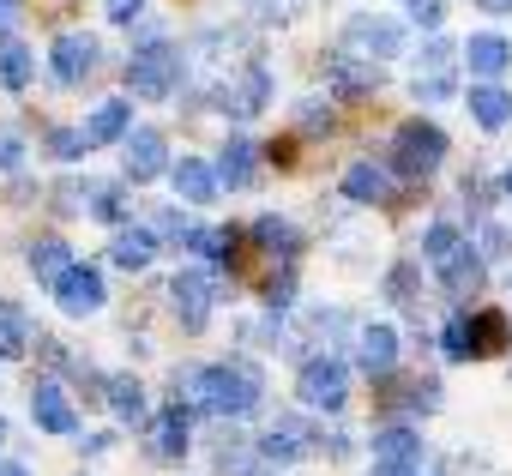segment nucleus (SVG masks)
<instances>
[{
	"mask_svg": "<svg viewBox=\"0 0 512 476\" xmlns=\"http://www.w3.org/2000/svg\"><path fill=\"white\" fill-rule=\"evenodd\" d=\"M175 398L199 404V410H217V416H247V410H260L266 380L253 362H211V368L175 374Z\"/></svg>",
	"mask_w": 512,
	"mask_h": 476,
	"instance_id": "obj_1",
	"label": "nucleus"
},
{
	"mask_svg": "<svg viewBox=\"0 0 512 476\" xmlns=\"http://www.w3.org/2000/svg\"><path fill=\"white\" fill-rule=\"evenodd\" d=\"M175 79H181V49H175L169 37L133 49V61H127V91H133V97H169Z\"/></svg>",
	"mask_w": 512,
	"mask_h": 476,
	"instance_id": "obj_2",
	"label": "nucleus"
},
{
	"mask_svg": "<svg viewBox=\"0 0 512 476\" xmlns=\"http://www.w3.org/2000/svg\"><path fill=\"white\" fill-rule=\"evenodd\" d=\"M440 157H446V133H440L434 121H404V127H398V139H392V169H398V175L422 181V175L440 169Z\"/></svg>",
	"mask_w": 512,
	"mask_h": 476,
	"instance_id": "obj_3",
	"label": "nucleus"
},
{
	"mask_svg": "<svg viewBox=\"0 0 512 476\" xmlns=\"http://www.w3.org/2000/svg\"><path fill=\"white\" fill-rule=\"evenodd\" d=\"M344 49L362 55V61H392V55L404 49V25L386 19V13H356V19L344 25Z\"/></svg>",
	"mask_w": 512,
	"mask_h": 476,
	"instance_id": "obj_4",
	"label": "nucleus"
},
{
	"mask_svg": "<svg viewBox=\"0 0 512 476\" xmlns=\"http://www.w3.org/2000/svg\"><path fill=\"white\" fill-rule=\"evenodd\" d=\"M296 392H302L308 410H326V416H332V410H344V398H350V374H344L338 356H314V362H302Z\"/></svg>",
	"mask_w": 512,
	"mask_h": 476,
	"instance_id": "obj_5",
	"label": "nucleus"
},
{
	"mask_svg": "<svg viewBox=\"0 0 512 476\" xmlns=\"http://www.w3.org/2000/svg\"><path fill=\"white\" fill-rule=\"evenodd\" d=\"M169 302H175V320H181V332H205V320H211V302H217V278H211V272H175V284H169Z\"/></svg>",
	"mask_w": 512,
	"mask_h": 476,
	"instance_id": "obj_6",
	"label": "nucleus"
},
{
	"mask_svg": "<svg viewBox=\"0 0 512 476\" xmlns=\"http://www.w3.org/2000/svg\"><path fill=\"white\" fill-rule=\"evenodd\" d=\"M91 67H97V37H85V31H61L55 49H49V73H55V85H79V79H91Z\"/></svg>",
	"mask_w": 512,
	"mask_h": 476,
	"instance_id": "obj_7",
	"label": "nucleus"
},
{
	"mask_svg": "<svg viewBox=\"0 0 512 476\" xmlns=\"http://www.w3.org/2000/svg\"><path fill=\"white\" fill-rule=\"evenodd\" d=\"M121 151H127V181H151V175L169 169V145H163L157 127H133V133L121 139Z\"/></svg>",
	"mask_w": 512,
	"mask_h": 476,
	"instance_id": "obj_8",
	"label": "nucleus"
},
{
	"mask_svg": "<svg viewBox=\"0 0 512 476\" xmlns=\"http://www.w3.org/2000/svg\"><path fill=\"white\" fill-rule=\"evenodd\" d=\"M422 103H440V97H452V43H428L422 49V61H416V85H410Z\"/></svg>",
	"mask_w": 512,
	"mask_h": 476,
	"instance_id": "obj_9",
	"label": "nucleus"
},
{
	"mask_svg": "<svg viewBox=\"0 0 512 476\" xmlns=\"http://www.w3.org/2000/svg\"><path fill=\"white\" fill-rule=\"evenodd\" d=\"M55 302H61V314H73V320L97 314V308H103V278H97V266H73V272L55 284Z\"/></svg>",
	"mask_w": 512,
	"mask_h": 476,
	"instance_id": "obj_10",
	"label": "nucleus"
},
{
	"mask_svg": "<svg viewBox=\"0 0 512 476\" xmlns=\"http://www.w3.org/2000/svg\"><path fill=\"white\" fill-rule=\"evenodd\" d=\"M31 416H37V428H49V434H73V428H79L73 398H67L55 380H37V386H31Z\"/></svg>",
	"mask_w": 512,
	"mask_h": 476,
	"instance_id": "obj_11",
	"label": "nucleus"
},
{
	"mask_svg": "<svg viewBox=\"0 0 512 476\" xmlns=\"http://www.w3.org/2000/svg\"><path fill=\"white\" fill-rule=\"evenodd\" d=\"M440 284H446V296H452V302L476 296V290H482V254L458 242V248H452V254L440 260Z\"/></svg>",
	"mask_w": 512,
	"mask_h": 476,
	"instance_id": "obj_12",
	"label": "nucleus"
},
{
	"mask_svg": "<svg viewBox=\"0 0 512 476\" xmlns=\"http://www.w3.org/2000/svg\"><path fill=\"white\" fill-rule=\"evenodd\" d=\"M464 67H470V73H482V79H500V73L512 67V43H506V37H494V31H476V37L464 43Z\"/></svg>",
	"mask_w": 512,
	"mask_h": 476,
	"instance_id": "obj_13",
	"label": "nucleus"
},
{
	"mask_svg": "<svg viewBox=\"0 0 512 476\" xmlns=\"http://www.w3.org/2000/svg\"><path fill=\"white\" fill-rule=\"evenodd\" d=\"M169 175H175V193H181L187 205H211V199H217V187H223V181H217V169H211V163H199V157H181Z\"/></svg>",
	"mask_w": 512,
	"mask_h": 476,
	"instance_id": "obj_14",
	"label": "nucleus"
},
{
	"mask_svg": "<svg viewBox=\"0 0 512 476\" xmlns=\"http://www.w3.org/2000/svg\"><path fill=\"white\" fill-rule=\"evenodd\" d=\"M356 356H362V368H368L374 380H386V374L398 368V332H392V326H368L362 344H356Z\"/></svg>",
	"mask_w": 512,
	"mask_h": 476,
	"instance_id": "obj_15",
	"label": "nucleus"
},
{
	"mask_svg": "<svg viewBox=\"0 0 512 476\" xmlns=\"http://www.w3.org/2000/svg\"><path fill=\"white\" fill-rule=\"evenodd\" d=\"M187 452V410L175 404V410H163L157 422H151V458L157 464H175Z\"/></svg>",
	"mask_w": 512,
	"mask_h": 476,
	"instance_id": "obj_16",
	"label": "nucleus"
},
{
	"mask_svg": "<svg viewBox=\"0 0 512 476\" xmlns=\"http://www.w3.org/2000/svg\"><path fill=\"white\" fill-rule=\"evenodd\" d=\"M470 115H476V127H488V133H500L506 121H512V97L488 79V85H470Z\"/></svg>",
	"mask_w": 512,
	"mask_h": 476,
	"instance_id": "obj_17",
	"label": "nucleus"
},
{
	"mask_svg": "<svg viewBox=\"0 0 512 476\" xmlns=\"http://www.w3.org/2000/svg\"><path fill=\"white\" fill-rule=\"evenodd\" d=\"M127 121H133V109H127L121 97L97 103V109H91V121H85V145H109V139H127Z\"/></svg>",
	"mask_w": 512,
	"mask_h": 476,
	"instance_id": "obj_18",
	"label": "nucleus"
},
{
	"mask_svg": "<svg viewBox=\"0 0 512 476\" xmlns=\"http://www.w3.org/2000/svg\"><path fill=\"white\" fill-rule=\"evenodd\" d=\"M344 193L362 199V205H380V199H392V175L380 163H350L344 169Z\"/></svg>",
	"mask_w": 512,
	"mask_h": 476,
	"instance_id": "obj_19",
	"label": "nucleus"
},
{
	"mask_svg": "<svg viewBox=\"0 0 512 476\" xmlns=\"http://www.w3.org/2000/svg\"><path fill=\"white\" fill-rule=\"evenodd\" d=\"M374 458H380V464H392V470H416L422 440H416L410 428H380V434H374Z\"/></svg>",
	"mask_w": 512,
	"mask_h": 476,
	"instance_id": "obj_20",
	"label": "nucleus"
},
{
	"mask_svg": "<svg viewBox=\"0 0 512 476\" xmlns=\"http://www.w3.org/2000/svg\"><path fill=\"white\" fill-rule=\"evenodd\" d=\"M253 163H260V151H253L247 139H229L223 157H217V181H223V187H253V175H260Z\"/></svg>",
	"mask_w": 512,
	"mask_h": 476,
	"instance_id": "obj_21",
	"label": "nucleus"
},
{
	"mask_svg": "<svg viewBox=\"0 0 512 476\" xmlns=\"http://www.w3.org/2000/svg\"><path fill=\"white\" fill-rule=\"evenodd\" d=\"M67 272H73V254H67V242H55V235H43V242L31 248V278L55 290V284L67 278Z\"/></svg>",
	"mask_w": 512,
	"mask_h": 476,
	"instance_id": "obj_22",
	"label": "nucleus"
},
{
	"mask_svg": "<svg viewBox=\"0 0 512 476\" xmlns=\"http://www.w3.org/2000/svg\"><path fill=\"white\" fill-rule=\"evenodd\" d=\"M109 254H115V266H121V272H145V266H151V254H157V229H121Z\"/></svg>",
	"mask_w": 512,
	"mask_h": 476,
	"instance_id": "obj_23",
	"label": "nucleus"
},
{
	"mask_svg": "<svg viewBox=\"0 0 512 476\" xmlns=\"http://www.w3.org/2000/svg\"><path fill=\"white\" fill-rule=\"evenodd\" d=\"M308 440H314V434H308L302 422H290V416H284L278 428H266V440H260V452H266L272 464H290V458H302V452H308Z\"/></svg>",
	"mask_w": 512,
	"mask_h": 476,
	"instance_id": "obj_24",
	"label": "nucleus"
},
{
	"mask_svg": "<svg viewBox=\"0 0 512 476\" xmlns=\"http://www.w3.org/2000/svg\"><path fill=\"white\" fill-rule=\"evenodd\" d=\"M31 350V320H25V308L19 302H0V362H13V356H25Z\"/></svg>",
	"mask_w": 512,
	"mask_h": 476,
	"instance_id": "obj_25",
	"label": "nucleus"
},
{
	"mask_svg": "<svg viewBox=\"0 0 512 476\" xmlns=\"http://www.w3.org/2000/svg\"><path fill=\"white\" fill-rule=\"evenodd\" d=\"M266 91H272L266 67H247V73H241V85H235V91H223V103H229L235 115H260V109H266Z\"/></svg>",
	"mask_w": 512,
	"mask_h": 476,
	"instance_id": "obj_26",
	"label": "nucleus"
},
{
	"mask_svg": "<svg viewBox=\"0 0 512 476\" xmlns=\"http://www.w3.org/2000/svg\"><path fill=\"white\" fill-rule=\"evenodd\" d=\"M103 392H109V410H115L121 422H145V386H139L133 374H115Z\"/></svg>",
	"mask_w": 512,
	"mask_h": 476,
	"instance_id": "obj_27",
	"label": "nucleus"
},
{
	"mask_svg": "<svg viewBox=\"0 0 512 476\" xmlns=\"http://www.w3.org/2000/svg\"><path fill=\"white\" fill-rule=\"evenodd\" d=\"M0 85H7V91H25L31 85V49L19 37L0 43Z\"/></svg>",
	"mask_w": 512,
	"mask_h": 476,
	"instance_id": "obj_28",
	"label": "nucleus"
},
{
	"mask_svg": "<svg viewBox=\"0 0 512 476\" xmlns=\"http://www.w3.org/2000/svg\"><path fill=\"white\" fill-rule=\"evenodd\" d=\"M506 344V320L500 314H476L470 320V356H494Z\"/></svg>",
	"mask_w": 512,
	"mask_h": 476,
	"instance_id": "obj_29",
	"label": "nucleus"
},
{
	"mask_svg": "<svg viewBox=\"0 0 512 476\" xmlns=\"http://www.w3.org/2000/svg\"><path fill=\"white\" fill-rule=\"evenodd\" d=\"M253 242L272 248V254H296V229L284 217H260V223H253Z\"/></svg>",
	"mask_w": 512,
	"mask_h": 476,
	"instance_id": "obj_30",
	"label": "nucleus"
},
{
	"mask_svg": "<svg viewBox=\"0 0 512 476\" xmlns=\"http://www.w3.org/2000/svg\"><path fill=\"white\" fill-rule=\"evenodd\" d=\"M452 248H458V229H452V223H434V229L422 235V254H428L434 266H440V260H446Z\"/></svg>",
	"mask_w": 512,
	"mask_h": 476,
	"instance_id": "obj_31",
	"label": "nucleus"
},
{
	"mask_svg": "<svg viewBox=\"0 0 512 476\" xmlns=\"http://www.w3.org/2000/svg\"><path fill=\"white\" fill-rule=\"evenodd\" d=\"M386 296H392V302H404V308H416V266H410V260H404V266H392Z\"/></svg>",
	"mask_w": 512,
	"mask_h": 476,
	"instance_id": "obj_32",
	"label": "nucleus"
},
{
	"mask_svg": "<svg viewBox=\"0 0 512 476\" xmlns=\"http://www.w3.org/2000/svg\"><path fill=\"white\" fill-rule=\"evenodd\" d=\"M440 350H446L452 362H464V356H470V320H464V314H458V320L440 332Z\"/></svg>",
	"mask_w": 512,
	"mask_h": 476,
	"instance_id": "obj_33",
	"label": "nucleus"
},
{
	"mask_svg": "<svg viewBox=\"0 0 512 476\" xmlns=\"http://www.w3.org/2000/svg\"><path fill=\"white\" fill-rule=\"evenodd\" d=\"M49 151H55L61 163H73V157H79V151H91V145H85V133H67V127H55V133H49Z\"/></svg>",
	"mask_w": 512,
	"mask_h": 476,
	"instance_id": "obj_34",
	"label": "nucleus"
},
{
	"mask_svg": "<svg viewBox=\"0 0 512 476\" xmlns=\"http://www.w3.org/2000/svg\"><path fill=\"white\" fill-rule=\"evenodd\" d=\"M85 199H91L97 217H109V223L121 217V193H115V187H85Z\"/></svg>",
	"mask_w": 512,
	"mask_h": 476,
	"instance_id": "obj_35",
	"label": "nucleus"
},
{
	"mask_svg": "<svg viewBox=\"0 0 512 476\" xmlns=\"http://www.w3.org/2000/svg\"><path fill=\"white\" fill-rule=\"evenodd\" d=\"M404 7H410V19H416L422 31H434V25H440V13H446V0H404Z\"/></svg>",
	"mask_w": 512,
	"mask_h": 476,
	"instance_id": "obj_36",
	"label": "nucleus"
},
{
	"mask_svg": "<svg viewBox=\"0 0 512 476\" xmlns=\"http://www.w3.org/2000/svg\"><path fill=\"white\" fill-rule=\"evenodd\" d=\"M302 133H332V109H320V103H302Z\"/></svg>",
	"mask_w": 512,
	"mask_h": 476,
	"instance_id": "obj_37",
	"label": "nucleus"
},
{
	"mask_svg": "<svg viewBox=\"0 0 512 476\" xmlns=\"http://www.w3.org/2000/svg\"><path fill=\"white\" fill-rule=\"evenodd\" d=\"M139 13H145V0H109V19L115 25H133Z\"/></svg>",
	"mask_w": 512,
	"mask_h": 476,
	"instance_id": "obj_38",
	"label": "nucleus"
},
{
	"mask_svg": "<svg viewBox=\"0 0 512 476\" xmlns=\"http://www.w3.org/2000/svg\"><path fill=\"white\" fill-rule=\"evenodd\" d=\"M13 25H19V0H0V43L13 37Z\"/></svg>",
	"mask_w": 512,
	"mask_h": 476,
	"instance_id": "obj_39",
	"label": "nucleus"
},
{
	"mask_svg": "<svg viewBox=\"0 0 512 476\" xmlns=\"http://www.w3.org/2000/svg\"><path fill=\"white\" fill-rule=\"evenodd\" d=\"M0 163L19 169V163H25V145H19V139H7V145H0Z\"/></svg>",
	"mask_w": 512,
	"mask_h": 476,
	"instance_id": "obj_40",
	"label": "nucleus"
},
{
	"mask_svg": "<svg viewBox=\"0 0 512 476\" xmlns=\"http://www.w3.org/2000/svg\"><path fill=\"white\" fill-rule=\"evenodd\" d=\"M482 13H512V0H476Z\"/></svg>",
	"mask_w": 512,
	"mask_h": 476,
	"instance_id": "obj_41",
	"label": "nucleus"
},
{
	"mask_svg": "<svg viewBox=\"0 0 512 476\" xmlns=\"http://www.w3.org/2000/svg\"><path fill=\"white\" fill-rule=\"evenodd\" d=\"M368 476H410V470H392V464H380V470H368Z\"/></svg>",
	"mask_w": 512,
	"mask_h": 476,
	"instance_id": "obj_42",
	"label": "nucleus"
},
{
	"mask_svg": "<svg viewBox=\"0 0 512 476\" xmlns=\"http://www.w3.org/2000/svg\"><path fill=\"white\" fill-rule=\"evenodd\" d=\"M506 193H512V169H506Z\"/></svg>",
	"mask_w": 512,
	"mask_h": 476,
	"instance_id": "obj_43",
	"label": "nucleus"
},
{
	"mask_svg": "<svg viewBox=\"0 0 512 476\" xmlns=\"http://www.w3.org/2000/svg\"><path fill=\"white\" fill-rule=\"evenodd\" d=\"M0 440H7V422H0Z\"/></svg>",
	"mask_w": 512,
	"mask_h": 476,
	"instance_id": "obj_44",
	"label": "nucleus"
}]
</instances>
